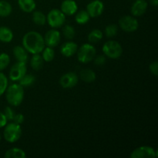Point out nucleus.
Here are the masks:
<instances>
[{
    "label": "nucleus",
    "instance_id": "nucleus-1",
    "mask_svg": "<svg viewBox=\"0 0 158 158\" xmlns=\"http://www.w3.org/2000/svg\"><path fill=\"white\" fill-rule=\"evenodd\" d=\"M23 46L32 55L41 53L46 46L43 36L38 32L29 31L23 37Z\"/></svg>",
    "mask_w": 158,
    "mask_h": 158
},
{
    "label": "nucleus",
    "instance_id": "nucleus-2",
    "mask_svg": "<svg viewBox=\"0 0 158 158\" xmlns=\"http://www.w3.org/2000/svg\"><path fill=\"white\" fill-rule=\"evenodd\" d=\"M6 99L12 106H19L24 99V89L19 83H12L8 86L6 92Z\"/></svg>",
    "mask_w": 158,
    "mask_h": 158
},
{
    "label": "nucleus",
    "instance_id": "nucleus-3",
    "mask_svg": "<svg viewBox=\"0 0 158 158\" xmlns=\"http://www.w3.org/2000/svg\"><path fill=\"white\" fill-rule=\"evenodd\" d=\"M4 127L3 137L8 143H15L22 137L23 131H22L21 126L18 123L11 122V123L6 124Z\"/></svg>",
    "mask_w": 158,
    "mask_h": 158
},
{
    "label": "nucleus",
    "instance_id": "nucleus-4",
    "mask_svg": "<svg viewBox=\"0 0 158 158\" xmlns=\"http://www.w3.org/2000/svg\"><path fill=\"white\" fill-rule=\"evenodd\" d=\"M77 53L78 61L86 64L94 60L97 55V49L91 43H84L77 49Z\"/></svg>",
    "mask_w": 158,
    "mask_h": 158
},
{
    "label": "nucleus",
    "instance_id": "nucleus-5",
    "mask_svg": "<svg viewBox=\"0 0 158 158\" xmlns=\"http://www.w3.org/2000/svg\"><path fill=\"white\" fill-rule=\"evenodd\" d=\"M102 51L103 55L111 60H117L120 58L123 53L122 46L115 40H109L103 44Z\"/></svg>",
    "mask_w": 158,
    "mask_h": 158
},
{
    "label": "nucleus",
    "instance_id": "nucleus-6",
    "mask_svg": "<svg viewBox=\"0 0 158 158\" xmlns=\"http://www.w3.org/2000/svg\"><path fill=\"white\" fill-rule=\"evenodd\" d=\"M46 22L52 29L62 27L66 22V15L60 9H52L46 16Z\"/></svg>",
    "mask_w": 158,
    "mask_h": 158
},
{
    "label": "nucleus",
    "instance_id": "nucleus-7",
    "mask_svg": "<svg viewBox=\"0 0 158 158\" xmlns=\"http://www.w3.org/2000/svg\"><path fill=\"white\" fill-rule=\"evenodd\" d=\"M119 26L123 31L127 32H134L137 30L139 23L137 18L133 15H124L119 19Z\"/></svg>",
    "mask_w": 158,
    "mask_h": 158
},
{
    "label": "nucleus",
    "instance_id": "nucleus-8",
    "mask_svg": "<svg viewBox=\"0 0 158 158\" xmlns=\"http://www.w3.org/2000/svg\"><path fill=\"white\" fill-rule=\"evenodd\" d=\"M131 158H156L158 157L157 151L149 146H141L131 152Z\"/></svg>",
    "mask_w": 158,
    "mask_h": 158
},
{
    "label": "nucleus",
    "instance_id": "nucleus-9",
    "mask_svg": "<svg viewBox=\"0 0 158 158\" xmlns=\"http://www.w3.org/2000/svg\"><path fill=\"white\" fill-rule=\"evenodd\" d=\"M27 72V66L26 63L18 62L14 63L10 68V71L9 73V77L10 80L13 82L19 81Z\"/></svg>",
    "mask_w": 158,
    "mask_h": 158
},
{
    "label": "nucleus",
    "instance_id": "nucleus-10",
    "mask_svg": "<svg viewBox=\"0 0 158 158\" xmlns=\"http://www.w3.org/2000/svg\"><path fill=\"white\" fill-rule=\"evenodd\" d=\"M86 10L90 18H97L103 14L104 4L100 0H93L88 3Z\"/></svg>",
    "mask_w": 158,
    "mask_h": 158
},
{
    "label": "nucleus",
    "instance_id": "nucleus-11",
    "mask_svg": "<svg viewBox=\"0 0 158 158\" xmlns=\"http://www.w3.org/2000/svg\"><path fill=\"white\" fill-rule=\"evenodd\" d=\"M43 39L46 46L54 48L58 46L60 43L61 40V34L57 29H52L46 32Z\"/></svg>",
    "mask_w": 158,
    "mask_h": 158
},
{
    "label": "nucleus",
    "instance_id": "nucleus-12",
    "mask_svg": "<svg viewBox=\"0 0 158 158\" xmlns=\"http://www.w3.org/2000/svg\"><path fill=\"white\" fill-rule=\"evenodd\" d=\"M79 81V77L73 72H68L63 74L60 79V84L64 89H70L77 86Z\"/></svg>",
    "mask_w": 158,
    "mask_h": 158
},
{
    "label": "nucleus",
    "instance_id": "nucleus-13",
    "mask_svg": "<svg viewBox=\"0 0 158 158\" xmlns=\"http://www.w3.org/2000/svg\"><path fill=\"white\" fill-rule=\"evenodd\" d=\"M148 7V3L146 0H135L131 8V15L134 17L142 16Z\"/></svg>",
    "mask_w": 158,
    "mask_h": 158
},
{
    "label": "nucleus",
    "instance_id": "nucleus-14",
    "mask_svg": "<svg viewBox=\"0 0 158 158\" xmlns=\"http://www.w3.org/2000/svg\"><path fill=\"white\" fill-rule=\"evenodd\" d=\"M78 49V46L73 41H68L60 46V53L65 57H71L75 55Z\"/></svg>",
    "mask_w": 158,
    "mask_h": 158
},
{
    "label": "nucleus",
    "instance_id": "nucleus-15",
    "mask_svg": "<svg viewBox=\"0 0 158 158\" xmlns=\"http://www.w3.org/2000/svg\"><path fill=\"white\" fill-rule=\"evenodd\" d=\"M60 10L65 15H73L78 10V6L75 0H64L61 3Z\"/></svg>",
    "mask_w": 158,
    "mask_h": 158
},
{
    "label": "nucleus",
    "instance_id": "nucleus-16",
    "mask_svg": "<svg viewBox=\"0 0 158 158\" xmlns=\"http://www.w3.org/2000/svg\"><path fill=\"white\" fill-rule=\"evenodd\" d=\"M12 52L18 62L26 63L28 61V52L23 46H15L12 49Z\"/></svg>",
    "mask_w": 158,
    "mask_h": 158
},
{
    "label": "nucleus",
    "instance_id": "nucleus-17",
    "mask_svg": "<svg viewBox=\"0 0 158 158\" xmlns=\"http://www.w3.org/2000/svg\"><path fill=\"white\" fill-rule=\"evenodd\" d=\"M18 4L20 9L26 13L32 12L36 8L35 0H18Z\"/></svg>",
    "mask_w": 158,
    "mask_h": 158
},
{
    "label": "nucleus",
    "instance_id": "nucleus-18",
    "mask_svg": "<svg viewBox=\"0 0 158 158\" xmlns=\"http://www.w3.org/2000/svg\"><path fill=\"white\" fill-rule=\"evenodd\" d=\"M13 32L7 26H0V42L4 43H11L13 40Z\"/></svg>",
    "mask_w": 158,
    "mask_h": 158
},
{
    "label": "nucleus",
    "instance_id": "nucleus-19",
    "mask_svg": "<svg viewBox=\"0 0 158 158\" xmlns=\"http://www.w3.org/2000/svg\"><path fill=\"white\" fill-rule=\"evenodd\" d=\"M80 78L85 83H93L97 79V75L93 69H84L80 71Z\"/></svg>",
    "mask_w": 158,
    "mask_h": 158
},
{
    "label": "nucleus",
    "instance_id": "nucleus-20",
    "mask_svg": "<svg viewBox=\"0 0 158 158\" xmlns=\"http://www.w3.org/2000/svg\"><path fill=\"white\" fill-rule=\"evenodd\" d=\"M4 157L6 158H26V154L21 148H12L6 151Z\"/></svg>",
    "mask_w": 158,
    "mask_h": 158
},
{
    "label": "nucleus",
    "instance_id": "nucleus-21",
    "mask_svg": "<svg viewBox=\"0 0 158 158\" xmlns=\"http://www.w3.org/2000/svg\"><path fill=\"white\" fill-rule=\"evenodd\" d=\"M43 63H44V60L40 53L34 54L30 60V66L33 70L38 71L43 68Z\"/></svg>",
    "mask_w": 158,
    "mask_h": 158
},
{
    "label": "nucleus",
    "instance_id": "nucleus-22",
    "mask_svg": "<svg viewBox=\"0 0 158 158\" xmlns=\"http://www.w3.org/2000/svg\"><path fill=\"white\" fill-rule=\"evenodd\" d=\"M12 12V6L6 0H0V17H8Z\"/></svg>",
    "mask_w": 158,
    "mask_h": 158
},
{
    "label": "nucleus",
    "instance_id": "nucleus-23",
    "mask_svg": "<svg viewBox=\"0 0 158 158\" xmlns=\"http://www.w3.org/2000/svg\"><path fill=\"white\" fill-rule=\"evenodd\" d=\"M103 32L100 29H93L89 34H88L87 40L89 43H99L103 39Z\"/></svg>",
    "mask_w": 158,
    "mask_h": 158
},
{
    "label": "nucleus",
    "instance_id": "nucleus-24",
    "mask_svg": "<svg viewBox=\"0 0 158 158\" xmlns=\"http://www.w3.org/2000/svg\"><path fill=\"white\" fill-rule=\"evenodd\" d=\"M89 14L86 12V10H80L79 12H76L75 21L79 25H85L89 22Z\"/></svg>",
    "mask_w": 158,
    "mask_h": 158
},
{
    "label": "nucleus",
    "instance_id": "nucleus-25",
    "mask_svg": "<svg viewBox=\"0 0 158 158\" xmlns=\"http://www.w3.org/2000/svg\"><path fill=\"white\" fill-rule=\"evenodd\" d=\"M32 21L37 26H44L46 23V15L40 11L32 12Z\"/></svg>",
    "mask_w": 158,
    "mask_h": 158
},
{
    "label": "nucleus",
    "instance_id": "nucleus-26",
    "mask_svg": "<svg viewBox=\"0 0 158 158\" xmlns=\"http://www.w3.org/2000/svg\"><path fill=\"white\" fill-rule=\"evenodd\" d=\"M18 82L23 87H29L35 83V77L32 74L26 73Z\"/></svg>",
    "mask_w": 158,
    "mask_h": 158
},
{
    "label": "nucleus",
    "instance_id": "nucleus-27",
    "mask_svg": "<svg viewBox=\"0 0 158 158\" xmlns=\"http://www.w3.org/2000/svg\"><path fill=\"white\" fill-rule=\"evenodd\" d=\"M42 57H43V60L45 62H52L53 60L54 57H55V51L54 49L52 47H49V46H45L44 49L42 51Z\"/></svg>",
    "mask_w": 158,
    "mask_h": 158
},
{
    "label": "nucleus",
    "instance_id": "nucleus-28",
    "mask_svg": "<svg viewBox=\"0 0 158 158\" xmlns=\"http://www.w3.org/2000/svg\"><path fill=\"white\" fill-rule=\"evenodd\" d=\"M118 26L116 24H110L105 28L104 33L107 38H113L116 36L118 32Z\"/></svg>",
    "mask_w": 158,
    "mask_h": 158
},
{
    "label": "nucleus",
    "instance_id": "nucleus-29",
    "mask_svg": "<svg viewBox=\"0 0 158 158\" xmlns=\"http://www.w3.org/2000/svg\"><path fill=\"white\" fill-rule=\"evenodd\" d=\"M63 35L67 40H73L76 35V31L73 26L70 25H66L63 28Z\"/></svg>",
    "mask_w": 158,
    "mask_h": 158
},
{
    "label": "nucleus",
    "instance_id": "nucleus-30",
    "mask_svg": "<svg viewBox=\"0 0 158 158\" xmlns=\"http://www.w3.org/2000/svg\"><path fill=\"white\" fill-rule=\"evenodd\" d=\"M8 86H9V80L7 77L0 71V97L5 94Z\"/></svg>",
    "mask_w": 158,
    "mask_h": 158
},
{
    "label": "nucleus",
    "instance_id": "nucleus-31",
    "mask_svg": "<svg viewBox=\"0 0 158 158\" xmlns=\"http://www.w3.org/2000/svg\"><path fill=\"white\" fill-rule=\"evenodd\" d=\"M10 63V57L6 52L0 53V71L4 70Z\"/></svg>",
    "mask_w": 158,
    "mask_h": 158
},
{
    "label": "nucleus",
    "instance_id": "nucleus-32",
    "mask_svg": "<svg viewBox=\"0 0 158 158\" xmlns=\"http://www.w3.org/2000/svg\"><path fill=\"white\" fill-rule=\"evenodd\" d=\"M4 114L5 116H6L8 121H12L14 117H15V111L12 110V107H10V106H6L4 110Z\"/></svg>",
    "mask_w": 158,
    "mask_h": 158
},
{
    "label": "nucleus",
    "instance_id": "nucleus-33",
    "mask_svg": "<svg viewBox=\"0 0 158 158\" xmlns=\"http://www.w3.org/2000/svg\"><path fill=\"white\" fill-rule=\"evenodd\" d=\"M106 56H104V55L96 56L94 59V64L97 65V66H103V65L106 63Z\"/></svg>",
    "mask_w": 158,
    "mask_h": 158
},
{
    "label": "nucleus",
    "instance_id": "nucleus-34",
    "mask_svg": "<svg viewBox=\"0 0 158 158\" xmlns=\"http://www.w3.org/2000/svg\"><path fill=\"white\" fill-rule=\"evenodd\" d=\"M149 70L154 76L157 77L158 74V63L157 61H154L151 63L149 66Z\"/></svg>",
    "mask_w": 158,
    "mask_h": 158
},
{
    "label": "nucleus",
    "instance_id": "nucleus-35",
    "mask_svg": "<svg viewBox=\"0 0 158 158\" xmlns=\"http://www.w3.org/2000/svg\"><path fill=\"white\" fill-rule=\"evenodd\" d=\"M24 120H25V117H24V115H23V114H15V117H14L12 122H14V123H18V124L21 125L22 123L24 122Z\"/></svg>",
    "mask_w": 158,
    "mask_h": 158
},
{
    "label": "nucleus",
    "instance_id": "nucleus-36",
    "mask_svg": "<svg viewBox=\"0 0 158 158\" xmlns=\"http://www.w3.org/2000/svg\"><path fill=\"white\" fill-rule=\"evenodd\" d=\"M8 120L6 119V116H5L4 113L0 112V128H2L7 124Z\"/></svg>",
    "mask_w": 158,
    "mask_h": 158
},
{
    "label": "nucleus",
    "instance_id": "nucleus-37",
    "mask_svg": "<svg viewBox=\"0 0 158 158\" xmlns=\"http://www.w3.org/2000/svg\"><path fill=\"white\" fill-rule=\"evenodd\" d=\"M149 2L153 6H155V7H157V6H158V0H149Z\"/></svg>",
    "mask_w": 158,
    "mask_h": 158
},
{
    "label": "nucleus",
    "instance_id": "nucleus-38",
    "mask_svg": "<svg viewBox=\"0 0 158 158\" xmlns=\"http://www.w3.org/2000/svg\"><path fill=\"white\" fill-rule=\"evenodd\" d=\"M1 139H2V137H1V134H0V141H1Z\"/></svg>",
    "mask_w": 158,
    "mask_h": 158
}]
</instances>
